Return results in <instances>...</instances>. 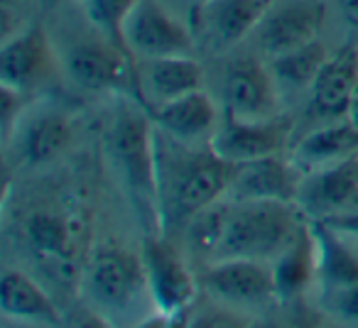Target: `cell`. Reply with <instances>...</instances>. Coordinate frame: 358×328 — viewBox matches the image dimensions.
<instances>
[{
  "mask_svg": "<svg viewBox=\"0 0 358 328\" xmlns=\"http://www.w3.org/2000/svg\"><path fill=\"white\" fill-rule=\"evenodd\" d=\"M322 304L329 313L343 321H356L358 323V282L348 284V287L329 289L322 292Z\"/></svg>",
  "mask_w": 358,
  "mask_h": 328,
  "instance_id": "obj_27",
  "label": "cell"
},
{
  "mask_svg": "<svg viewBox=\"0 0 358 328\" xmlns=\"http://www.w3.org/2000/svg\"><path fill=\"white\" fill-rule=\"evenodd\" d=\"M322 0H270L250 42L263 59H275L319 40L324 25Z\"/></svg>",
  "mask_w": 358,
  "mask_h": 328,
  "instance_id": "obj_5",
  "label": "cell"
},
{
  "mask_svg": "<svg viewBox=\"0 0 358 328\" xmlns=\"http://www.w3.org/2000/svg\"><path fill=\"white\" fill-rule=\"evenodd\" d=\"M138 328H169V316H167V313H157V316H150L148 321H143Z\"/></svg>",
  "mask_w": 358,
  "mask_h": 328,
  "instance_id": "obj_33",
  "label": "cell"
},
{
  "mask_svg": "<svg viewBox=\"0 0 358 328\" xmlns=\"http://www.w3.org/2000/svg\"><path fill=\"white\" fill-rule=\"evenodd\" d=\"M189 328H250L238 316L226 311H209L196 318H189Z\"/></svg>",
  "mask_w": 358,
  "mask_h": 328,
  "instance_id": "obj_29",
  "label": "cell"
},
{
  "mask_svg": "<svg viewBox=\"0 0 358 328\" xmlns=\"http://www.w3.org/2000/svg\"><path fill=\"white\" fill-rule=\"evenodd\" d=\"M17 149L22 162L45 164L64 152L71 142V123L62 110H45L32 115L25 125H17Z\"/></svg>",
  "mask_w": 358,
  "mask_h": 328,
  "instance_id": "obj_22",
  "label": "cell"
},
{
  "mask_svg": "<svg viewBox=\"0 0 358 328\" xmlns=\"http://www.w3.org/2000/svg\"><path fill=\"white\" fill-rule=\"evenodd\" d=\"M329 52L322 45V40L309 42V45L292 50L287 54H280L275 59H268V66L273 71L278 86H287V89H312L314 79L327 64Z\"/></svg>",
  "mask_w": 358,
  "mask_h": 328,
  "instance_id": "obj_25",
  "label": "cell"
},
{
  "mask_svg": "<svg viewBox=\"0 0 358 328\" xmlns=\"http://www.w3.org/2000/svg\"><path fill=\"white\" fill-rule=\"evenodd\" d=\"M346 120L358 130V86H356V91H353V96H351V103H348Z\"/></svg>",
  "mask_w": 358,
  "mask_h": 328,
  "instance_id": "obj_34",
  "label": "cell"
},
{
  "mask_svg": "<svg viewBox=\"0 0 358 328\" xmlns=\"http://www.w3.org/2000/svg\"><path fill=\"white\" fill-rule=\"evenodd\" d=\"M275 289L280 301H294L317 279V243H314L312 223L304 216L294 240L273 264Z\"/></svg>",
  "mask_w": 358,
  "mask_h": 328,
  "instance_id": "obj_20",
  "label": "cell"
},
{
  "mask_svg": "<svg viewBox=\"0 0 358 328\" xmlns=\"http://www.w3.org/2000/svg\"><path fill=\"white\" fill-rule=\"evenodd\" d=\"M140 258L145 264L148 292L157 308L167 316L189 308L199 279L192 277L177 250L162 235H145Z\"/></svg>",
  "mask_w": 358,
  "mask_h": 328,
  "instance_id": "obj_12",
  "label": "cell"
},
{
  "mask_svg": "<svg viewBox=\"0 0 358 328\" xmlns=\"http://www.w3.org/2000/svg\"><path fill=\"white\" fill-rule=\"evenodd\" d=\"M358 154V130L346 118L307 133L289 152V159L304 174L327 170Z\"/></svg>",
  "mask_w": 358,
  "mask_h": 328,
  "instance_id": "obj_19",
  "label": "cell"
},
{
  "mask_svg": "<svg viewBox=\"0 0 358 328\" xmlns=\"http://www.w3.org/2000/svg\"><path fill=\"white\" fill-rule=\"evenodd\" d=\"M292 135V120L275 115L268 120L226 118L211 137L209 147L231 164H245L255 159L275 157L287 149Z\"/></svg>",
  "mask_w": 358,
  "mask_h": 328,
  "instance_id": "obj_11",
  "label": "cell"
},
{
  "mask_svg": "<svg viewBox=\"0 0 358 328\" xmlns=\"http://www.w3.org/2000/svg\"><path fill=\"white\" fill-rule=\"evenodd\" d=\"M123 45L138 59L194 54V30L172 15L159 0H138L123 25Z\"/></svg>",
  "mask_w": 358,
  "mask_h": 328,
  "instance_id": "obj_7",
  "label": "cell"
},
{
  "mask_svg": "<svg viewBox=\"0 0 358 328\" xmlns=\"http://www.w3.org/2000/svg\"><path fill=\"white\" fill-rule=\"evenodd\" d=\"M169 328H189V308L169 316Z\"/></svg>",
  "mask_w": 358,
  "mask_h": 328,
  "instance_id": "obj_35",
  "label": "cell"
},
{
  "mask_svg": "<svg viewBox=\"0 0 358 328\" xmlns=\"http://www.w3.org/2000/svg\"><path fill=\"white\" fill-rule=\"evenodd\" d=\"M358 196V154L351 159L302 177L297 206L307 218L324 221L329 216L348 214Z\"/></svg>",
  "mask_w": 358,
  "mask_h": 328,
  "instance_id": "obj_16",
  "label": "cell"
},
{
  "mask_svg": "<svg viewBox=\"0 0 358 328\" xmlns=\"http://www.w3.org/2000/svg\"><path fill=\"white\" fill-rule=\"evenodd\" d=\"M302 172L282 154L236 164L234 179L226 191L229 201H285L297 204Z\"/></svg>",
  "mask_w": 358,
  "mask_h": 328,
  "instance_id": "obj_15",
  "label": "cell"
},
{
  "mask_svg": "<svg viewBox=\"0 0 358 328\" xmlns=\"http://www.w3.org/2000/svg\"><path fill=\"white\" fill-rule=\"evenodd\" d=\"M138 100L145 108H159L187 94L204 89V66L194 54L138 59Z\"/></svg>",
  "mask_w": 358,
  "mask_h": 328,
  "instance_id": "obj_14",
  "label": "cell"
},
{
  "mask_svg": "<svg viewBox=\"0 0 358 328\" xmlns=\"http://www.w3.org/2000/svg\"><path fill=\"white\" fill-rule=\"evenodd\" d=\"M338 10L351 27H358V0H338Z\"/></svg>",
  "mask_w": 358,
  "mask_h": 328,
  "instance_id": "obj_31",
  "label": "cell"
},
{
  "mask_svg": "<svg viewBox=\"0 0 358 328\" xmlns=\"http://www.w3.org/2000/svg\"><path fill=\"white\" fill-rule=\"evenodd\" d=\"M317 243V282L322 292L358 282V250L346 243V235L329 223L309 218Z\"/></svg>",
  "mask_w": 358,
  "mask_h": 328,
  "instance_id": "obj_21",
  "label": "cell"
},
{
  "mask_svg": "<svg viewBox=\"0 0 358 328\" xmlns=\"http://www.w3.org/2000/svg\"><path fill=\"white\" fill-rule=\"evenodd\" d=\"M84 279L94 301L108 308H125L148 292L143 258L113 243L99 245L91 253Z\"/></svg>",
  "mask_w": 358,
  "mask_h": 328,
  "instance_id": "obj_8",
  "label": "cell"
},
{
  "mask_svg": "<svg viewBox=\"0 0 358 328\" xmlns=\"http://www.w3.org/2000/svg\"><path fill=\"white\" fill-rule=\"evenodd\" d=\"M358 86V45H346L338 52L329 54L327 64L314 79L309 96H312V113L327 120L346 118L351 96Z\"/></svg>",
  "mask_w": 358,
  "mask_h": 328,
  "instance_id": "obj_18",
  "label": "cell"
},
{
  "mask_svg": "<svg viewBox=\"0 0 358 328\" xmlns=\"http://www.w3.org/2000/svg\"><path fill=\"white\" fill-rule=\"evenodd\" d=\"M199 287L231 306H268L278 299L273 267L258 260H216L199 274Z\"/></svg>",
  "mask_w": 358,
  "mask_h": 328,
  "instance_id": "obj_10",
  "label": "cell"
},
{
  "mask_svg": "<svg viewBox=\"0 0 358 328\" xmlns=\"http://www.w3.org/2000/svg\"><path fill=\"white\" fill-rule=\"evenodd\" d=\"M106 147L113 159L115 172L125 186L135 216L143 223L145 235H159V199H157V152H155V128L148 118V108L140 100L120 98L113 120L108 125Z\"/></svg>",
  "mask_w": 358,
  "mask_h": 328,
  "instance_id": "obj_2",
  "label": "cell"
},
{
  "mask_svg": "<svg viewBox=\"0 0 358 328\" xmlns=\"http://www.w3.org/2000/svg\"><path fill=\"white\" fill-rule=\"evenodd\" d=\"M270 0H201L194 37L214 52H229L250 40Z\"/></svg>",
  "mask_w": 358,
  "mask_h": 328,
  "instance_id": "obj_13",
  "label": "cell"
},
{
  "mask_svg": "<svg viewBox=\"0 0 358 328\" xmlns=\"http://www.w3.org/2000/svg\"><path fill=\"white\" fill-rule=\"evenodd\" d=\"M250 328H287V326H280V323H255Z\"/></svg>",
  "mask_w": 358,
  "mask_h": 328,
  "instance_id": "obj_37",
  "label": "cell"
},
{
  "mask_svg": "<svg viewBox=\"0 0 358 328\" xmlns=\"http://www.w3.org/2000/svg\"><path fill=\"white\" fill-rule=\"evenodd\" d=\"M25 235L27 243L35 248V253H40L42 258L55 260L64 272H71L76 230L71 228L69 216L57 209L35 211L25 221Z\"/></svg>",
  "mask_w": 358,
  "mask_h": 328,
  "instance_id": "obj_23",
  "label": "cell"
},
{
  "mask_svg": "<svg viewBox=\"0 0 358 328\" xmlns=\"http://www.w3.org/2000/svg\"><path fill=\"white\" fill-rule=\"evenodd\" d=\"M57 52L64 74L81 89L125 96H130L128 91H138V71L130 61V52L101 30L94 37L69 40Z\"/></svg>",
  "mask_w": 358,
  "mask_h": 328,
  "instance_id": "obj_4",
  "label": "cell"
},
{
  "mask_svg": "<svg viewBox=\"0 0 358 328\" xmlns=\"http://www.w3.org/2000/svg\"><path fill=\"white\" fill-rule=\"evenodd\" d=\"M59 64V52L55 50L42 22H27L10 37H3L0 50V81L22 94H30L52 76Z\"/></svg>",
  "mask_w": 358,
  "mask_h": 328,
  "instance_id": "obj_9",
  "label": "cell"
},
{
  "mask_svg": "<svg viewBox=\"0 0 358 328\" xmlns=\"http://www.w3.org/2000/svg\"><path fill=\"white\" fill-rule=\"evenodd\" d=\"M138 0H81L89 25L123 45V25ZM125 47V45H123Z\"/></svg>",
  "mask_w": 358,
  "mask_h": 328,
  "instance_id": "obj_26",
  "label": "cell"
},
{
  "mask_svg": "<svg viewBox=\"0 0 358 328\" xmlns=\"http://www.w3.org/2000/svg\"><path fill=\"white\" fill-rule=\"evenodd\" d=\"M353 240H356V243H358V238H353Z\"/></svg>",
  "mask_w": 358,
  "mask_h": 328,
  "instance_id": "obj_38",
  "label": "cell"
},
{
  "mask_svg": "<svg viewBox=\"0 0 358 328\" xmlns=\"http://www.w3.org/2000/svg\"><path fill=\"white\" fill-rule=\"evenodd\" d=\"M25 94L15 91L10 86H0V120H3V140L10 144L13 135H15V125H20V110Z\"/></svg>",
  "mask_w": 358,
  "mask_h": 328,
  "instance_id": "obj_28",
  "label": "cell"
},
{
  "mask_svg": "<svg viewBox=\"0 0 358 328\" xmlns=\"http://www.w3.org/2000/svg\"><path fill=\"white\" fill-rule=\"evenodd\" d=\"M226 118L268 120L278 113V81L268 66V59L258 52L236 54L224 69L221 84Z\"/></svg>",
  "mask_w": 358,
  "mask_h": 328,
  "instance_id": "obj_6",
  "label": "cell"
},
{
  "mask_svg": "<svg viewBox=\"0 0 358 328\" xmlns=\"http://www.w3.org/2000/svg\"><path fill=\"white\" fill-rule=\"evenodd\" d=\"M152 120L162 133L187 144L211 142L219 130V110L206 89L187 94L152 110Z\"/></svg>",
  "mask_w": 358,
  "mask_h": 328,
  "instance_id": "obj_17",
  "label": "cell"
},
{
  "mask_svg": "<svg viewBox=\"0 0 358 328\" xmlns=\"http://www.w3.org/2000/svg\"><path fill=\"white\" fill-rule=\"evenodd\" d=\"M324 223H329L334 230L343 233L346 238H358V214H336L324 218Z\"/></svg>",
  "mask_w": 358,
  "mask_h": 328,
  "instance_id": "obj_30",
  "label": "cell"
},
{
  "mask_svg": "<svg viewBox=\"0 0 358 328\" xmlns=\"http://www.w3.org/2000/svg\"><path fill=\"white\" fill-rule=\"evenodd\" d=\"M64 3H69V0H40V6H45V8H59V6H64Z\"/></svg>",
  "mask_w": 358,
  "mask_h": 328,
  "instance_id": "obj_36",
  "label": "cell"
},
{
  "mask_svg": "<svg viewBox=\"0 0 358 328\" xmlns=\"http://www.w3.org/2000/svg\"><path fill=\"white\" fill-rule=\"evenodd\" d=\"M0 308L6 316L37 323H59L62 318L45 289L17 269H8L0 279Z\"/></svg>",
  "mask_w": 358,
  "mask_h": 328,
  "instance_id": "obj_24",
  "label": "cell"
},
{
  "mask_svg": "<svg viewBox=\"0 0 358 328\" xmlns=\"http://www.w3.org/2000/svg\"><path fill=\"white\" fill-rule=\"evenodd\" d=\"M155 152L162 230L187 225L196 214L226 199L236 164L221 159L209 144L194 149L155 125Z\"/></svg>",
  "mask_w": 358,
  "mask_h": 328,
  "instance_id": "obj_1",
  "label": "cell"
},
{
  "mask_svg": "<svg viewBox=\"0 0 358 328\" xmlns=\"http://www.w3.org/2000/svg\"><path fill=\"white\" fill-rule=\"evenodd\" d=\"M76 328H110V326L101 316H96V313H86V316L81 318L79 326H76Z\"/></svg>",
  "mask_w": 358,
  "mask_h": 328,
  "instance_id": "obj_32",
  "label": "cell"
},
{
  "mask_svg": "<svg viewBox=\"0 0 358 328\" xmlns=\"http://www.w3.org/2000/svg\"><path fill=\"white\" fill-rule=\"evenodd\" d=\"M304 214L285 201H229L216 260H278L294 240Z\"/></svg>",
  "mask_w": 358,
  "mask_h": 328,
  "instance_id": "obj_3",
  "label": "cell"
}]
</instances>
